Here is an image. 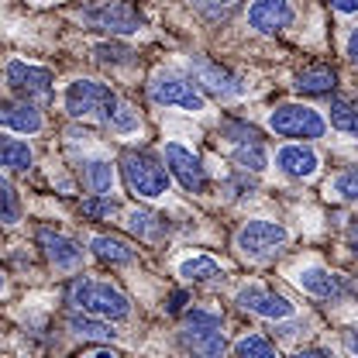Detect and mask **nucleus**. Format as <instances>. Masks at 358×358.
<instances>
[{
  "label": "nucleus",
  "instance_id": "obj_39",
  "mask_svg": "<svg viewBox=\"0 0 358 358\" xmlns=\"http://www.w3.org/2000/svg\"><path fill=\"white\" fill-rule=\"evenodd\" d=\"M182 303H186V296H182V293H173V296H169V310L173 313L182 310Z\"/></svg>",
  "mask_w": 358,
  "mask_h": 358
},
{
  "label": "nucleus",
  "instance_id": "obj_15",
  "mask_svg": "<svg viewBox=\"0 0 358 358\" xmlns=\"http://www.w3.org/2000/svg\"><path fill=\"white\" fill-rule=\"evenodd\" d=\"M296 10L289 0H252L248 7V24L262 35H275V31H286L293 24Z\"/></svg>",
  "mask_w": 358,
  "mask_h": 358
},
{
  "label": "nucleus",
  "instance_id": "obj_10",
  "mask_svg": "<svg viewBox=\"0 0 358 358\" xmlns=\"http://www.w3.org/2000/svg\"><path fill=\"white\" fill-rule=\"evenodd\" d=\"M162 162H166L169 176L176 179L186 193H203L207 189V169H203V162H200V155L193 148H186L179 141H169L166 152H162Z\"/></svg>",
  "mask_w": 358,
  "mask_h": 358
},
{
  "label": "nucleus",
  "instance_id": "obj_7",
  "mask_svg": "<svg viewBox=\"0 0 358 358\" xmlns=\"http://www.w3.org/2000/svg\"><path fill=\"white\" fill-rule=\"evenodd\" d=\"M289 241V231L275 221H248L234 234V248L245 259H268Z\"/></svg>",
  "mask_w": 358,
  "mask_h": 358
},
{
  "label": "nucleus",
  "instance_id": "obj_32",
  "mask_svg": "<svg viewBox=\"0 0 358 358\" xmlns=\"http://www.w3.org/2000/svg\"><path fill=\"white\" fill-rule=\"evenodd\" d=\"M114 210H117V207H114V200H110V196H100V193H93L90 200L80 203V214L90 217V221H103V217H110Z\"/></svg>",
  "mask_w": 358,
  "mask_h": 358
},
{
  "label": "nucleus",
  "instance_id": "obj_1",
  "mask_svg": "<svg viewBox=\"0 0 358 358\" xmlns=\"http://www.w3.org/2000/svg\"><path fill=\"white\" fill-rule=\"evenodd\" d=\"M69 303L76 310L100 317V320H124L131 313L128 296L103 279H76L73 289H69Z\"/></svg>",
  "mask_w": 358,
  "mask_h": 358
},
{
  "label": "nucleus",
  "instance_id": "obj_6",
  "mask_svg": "<svg viewBox=\"0 0 358 358\" xmlns=\"http://www.w3.org/2000/svg\"><path fill=\"white\" fill-rule=\"evenodd\" d=\"M268 128L279 138H324L327 121L307 103H279L268 114Z\"/></svg>",
  "mask_w": 358,
  "mask_h": 358
},
{
  "label": "nucleus",
  "instance_id": "obj_41",
  "mask_svg": "<svg viewBox=\"0 0 358 358\" xmlns=\"http://www.w3.org/2000/svg\"><path fill=\"white\" fill-rule=\"evenodd\" d=\"M0 289H3V275H0Z\"/></svg>",
  "mask_w": 358,
  "mask_h": 358
},
{
  "label": "nucleus",
  "instance_id": "obj_20",
  "mask_svg": "<svg viewBox=\"0 0 358 358\" xmlns=\"http://www.w3.org/2000/svg\"><path fill=\"white\" fill-rule=\"evenodd\" d=\"M31 162H35V155H31L28 141H17V138L0 134V166H3V169L24 173V169H31Z\"/></svg>",
  "mask_w": 358,
  "mask_h": 358
},
{
  "label": "nucleus",
  "instance_id": "obj_5",
  "mask_svg": "<svg viewBox=\"0 0 358 358\" xmlns=\"http://www.w3.org/2000/svg\"><path fill=\"white\" fill-rule=\"evenodd\" d=\"M76 17H80L87 28L107 31V35H134V31L145 24L141 10H138L134 3H128V0H96V3L83 7Z\"/></svg>",
  "mask_w": 358,
  "mask_h": 358
},
{
  "label": "nucleus",
  "instance_id": "obj_16",
  "mask_svg": "<svg viewBox=\"0 0 358 358\" xmlns=\"http://www.w3.org/2000/svg\"><path fill=\"white\" fill-rule=\"evenodd\" d=\"M275 166H279L282 176H289V179H310L320 169V155L313 152L310 145L293 141V145H282L275 152Z\"/></svg>",
  "mask_w": 358,
  "mask_h": 358
},
{
  "label": "nucleus",
  "instance_id": "obj_24",
  "mask_svg": "<svg viewBox=\"0 0 358 358\" xmlns=\"http://www.w3.org/2000/svg\"><path fill=\"white\" fill-rule=\"evenodd\" d=\"M234 166H241V173H262L268 166V152L262 141H245L234 148Z\"/></svg>",
  "mask_w": 358,
  "mask_h": 358
},
{
  "label": "nucleus",
  "instance_id": "obj_37",
  "mask_svg": "<svg viewBox=\"0 0 358 358\" xmlns=\"http://www.w3.org/2000/svg\"><path fill=\"white\" fill-rule=\"evenodd\" d=\"M345 348H348L352 355H358V327H348V331H345Z\"/></svg>",
  "mask_w": 358,
  "mask_h": 358
},
{
  "label": "nucleus",
  "instance_id": "obj_22",
  "mask_svg": "<svg viewBox=\"0 0 358 358\" xmlns=\"http://www.w3.org/2000/svg\"><path fill=\"white\" fill-rule=\"evenodd\" d=\"M83 179H87V186L93 193L110 196V189H114V166L107 159H93V162H87V169H83Z\"/></svg>",
  "mask_w": 358,
  "mask_h": 358
},
{
  "label": "nucleus",
  "instance_id": "obj_28",
  "mask_svg": "<svg viewBox=\"0 0 358 358\" xmlns=\"http://www.w3.org/2000/svg\"><path fill=\"white\" fill-rule=\"evenodd\" d=\"M0 221L3 224H17L21 221V196L10 186V179L0 176Z\"/></svg>",
  "mask_w": 358,
  "mask_h": 358
},
{
  "label": "nucleus",
  "instance_id": "obj_11",
  "mask_svg": "<svg viewBox=\"0 0 358 358\" xmlns=\"http://www.w3.org/2000/svg\"><path fill=\"white\" fill-rule=\"evenodd\" d=\"M189 69H193L196 83L207 90V93H214L217 100H238V96L245 93L241 76H234L231 69H224V66L203 59V55H193V59H189Z\"/></svg>",
  "mask_w": 358,
  "mask_h": 358
},
{
  "label": "nucleus",
  "instance_id": "obj_12",
  "mask_svg": "<svg viewBox=\"0 0 358 358\" xmlns=\"http://www.w3.org/2000/svg\"><path fill=\"white\" fill-rule=\"evenodd\" d=\"M238 307L255 313V317H266V320H286V317H293V303L286 296L272 293L266 286H255V282L238 289Z\"/></svg>",
  "mask_w": 358,
  "mask_h": 358
},
{
  "label": "nucleus",
  "instance_id": "obj_34",
  "mask_svg": "<svg viewBox=\"0 0 358 358\" xmlns=\"http://www.w3.org/2000/svg\"><path fill=\"white\" fill-rule=\"evenodd\" d=\"M221 131L227 134V138H231L234 145H245V141H259V131H255L252 124H245V121H231V117H227V121L221 124Z\"/></svg>",
  "mask_w": 358,
  "mask_h": 358
},
{
  "label": "nucleus",
  "instance_id": "obj_30",
  "mask_svg": "<svg viewBox=\"0 0 358 358\" xmlns=\"http://www.w3.org/2000/svg\"><path fill=\"white\" fill-rule=\"evenodd\" d=\"M93 52H96V62L100 66H128L131 62V48H124V45L103 42V45H96Z\"/></svg>",
  "mask_w": 358,
  "mask_h": 358
},
{
  "label": "nucleus",
  "instance_id": "obj_14",
  "mask_svg": "<svg viewBox=\"0 0 358 358\" xmlns=\"http://www.w3.org/2000/svg\"><path fill=\"white\" fill-rule=\"evenodd\" d=\"M38 245H42L45 259L59 268V272H73V268L83 266V248H80L69 234H62V231L42 227V231H38Z\"/></svg>",
  "mask_w": 358,
  "mask_h": 358
},
{
  "label": "nucleus",
  "instance_id": "obj_9",
  "mask_svg": "<svg viewBox=\"0 0 358 358\" xmlns=\"http://www.w3.org/2000/svg\"><path fill=\"white\" fill-rule=\"evenodd\" d=\"M148 96L162 107H179V110H203V93L193 80H182L176 73H155L148 83Z\"/></svg>",
  "mask_w": 358,
  "mask_h": 358
},
{
  "label": "nucleus",
  "instance_id": "obj_23",
  "mask_svg": "<svg viewBox=\"0 0 358 358\" xmlns=\"http://www.w3.org/2000/svg\"><path fill=\"white\" fill-rule=\"evenodd\" d=\"M69 327H73L80 338H93V341H110V338H114L110 324L100 320V317H93V313H73V317H69Z\"/></svg>",
  "mask_w": 358,
  "mask_h": 358
},
{
  "label": "nucleus",
  "instance_id": "obj_21",
  "mask_svg": "<svg viewBox=\"0 0 358 358\" xmlns=\"http://www.w3.org/2000/svg\"><path fill=\"white\" fill-rule=\"evenodd\" d=\"M179 275L189 279V282H207L214 275H221V262L210 259V255H189L179 262Z\"/></svg>",
  "mask_w": 358,
  "mask_h": 358
},
{
  "label": "nucleus",
  "instance_id": "obj_8",
  "mask_svg": "<svg viewBox=\"0 0 358 358\" xmlns=\"http://www.w3.org/2000/svg\"><path fill=\"white\" fill-rule=\"evenodd\" d=\"M7 87L14 90L21 100H42L48 103L52 93H55V76L45 69V66H35V62H24V59H10L7 62Z\"/></svg>",
  "mask_w": 358,
  "mask_h": 358
},
{
  "label": "nucleus",
  "instance_id": "obj_13",
  "mask_svg": "<svg viewBox=\"0 0 358 358\" xmlns=\"http://www.w3.org/2000/svg\"><path fill=\"white\" fill-rule=\"evenodd\" d=\"M293 282L303 289V293H310L317 300H341L352 286L345 282V275H338V272H331V268L324 266H307L300 268L296 275H293Z\"/></svg>",
  "mask_w": 358,
  "mask_h": 358
},
{
  "label": "nucleus",
  "instance_id": "obj_35",
  "mask_svg": "<svg viewBox=\"0 0 358 358\" xmlns=\"http://www.w3.org/2000/svg\"><path fill=\"white\" fill-rule=\"evenodd\" d=\"M345 55H348V62H352V66H358V24H355V31L348 35V48H345Z\"/></svg>",
  "mask_w": 358,
  "mask_h": 358
},
{
  "label": "nucleus",
  "instance_id": "obj_31",
  "mask_svg": "<svg viewBox=\"0 0 358 358\" xmlns=\"http://www.w3.org/2000/svg\"><path fill=\"white\" fill-rule=\"evenodd\" d=\"M107 124H110V131H134L138 128V110H134L131 103H124V100H117V107H114V114L107 117Z\"/></svg>",
  "mask_w": 358,
  "mask_h": 358
},
{
  "label": "nucleus",
  "instance_id": "obj_18",
  "mask_svg": "<svg viewBox=\"0 0 358 358\" xmlns=\"http://www.w3.org/2000/svg\"><path fill=\"white\" fill-rule=\"evenodd\" d=\"M334 87H338V73L331 66H324V62L307 66V69L296 73V90L307 93V96H327V93H334Z\"/></svg>",
  "mask_w": 358,
  "mask_h": 358
},
{
  "label": "nucleus",
  "instance_id": "obj_19",
  "mask_svg": "<svg viewBox=\"0 0 358 358\" xmlns=\"http://www.w3.org/2000/svg\"><path fill=\"white\" fill-rule=\"evenodd\" d=\"M90 248H93V255H96L100 262H107V266H128V262H134V248L124 238H114V234H96V238H90Z\"/></svg>",
  "mask_w": 358,
  "mask_h": 358
},
{
  "label": "nucleus",
  "instance_id": "obj_17",
  "mask_svg": "<svg viewBox=\"0 0 358 358\" xmlns=\"http://www.w3.org/2000/svg\"><path fill=\"white\" fill-rule=\"evenodd\" d=\"M45 117L31 100H0V128L17 134H35L42 131Z\"/></svg>",
  "mask_w": 358,
  "mask_h": 358
},
{
  "label": "nucleus",
  "instance_id": "obj_40",
  "mask_svg": "<svg viewBox=\"0 0 358 358\" xmlns=\"http://www.w3.org/2000/svg\"><path fill=\"white\" fill-rule=\"evenodd\" d=\"M87 358H121V355H114V352H107V348H100V352H90Z\"/></svg>",
  "mask_w": 358,
  "mask_h": 358
},
{
  "label": "nucleus",
  "instance_id": "obj_2",
  "mask_svg": "<svg viewBox=\"0 0 358 358\" xmlns=\"http://www.w3.org/2000/svg\"><path fill=\"white\" fill-rule=\"evenodd\" d=\"M221 317L210 310H189L179 324V345L193 358H224L227 341L221 331Z\"/></svg>",
  "mask_w": 358,
  "mask_h": 358
},
{
  "label": "nucleus",
  "instance_id": "obj_29",
  "mask_svg": "<svg viewBox=\"0 0 358 358\" xmlns=\"http://www.w3.org/2000/svg\"><path fill=\"white\" fill-rule=\"evenodd\" d=\"M193 7H196V14L207 17V21H227V17L241 7V0H193Z\"/></svg>",
  "mask_w": 358,
  "mask_h": 358
},
{
  "label": "nucleus",
  "instance_id": "obj_4",
  "mask_svg": "<svg viewBox=\"0 0 358 358\" xmlns=\"http://www.w3.org/2000/svg\"><path fill=\"white\" fill-rule=\"evenodd\" d=\"M117 100L121 96L114 90L107 87V83H96V80H73L66 87V96H62L69 117H100L103 124L114 114Z\"/></svg>",
  "mask_w": 358,
  "mask_h": 358
},
{
  "label": "nucleus",
  "instance_id": "obj_25",
  "mask_svg": "<svg viewBox=\"0 0 358 358\" xmlns=\"http://www.w3.org/2000/svg\"><path fill=\"white\" fill-rule=\"evenodd\" d=\"M234 358H282L275 352V345L262 334H241L234 341Z\"/></svg>",
  "mask_w": 358,
  "mask_h": 358
},
{
  "label": "nucleus",
  "instance_id": "obj_26",
  "mask_svg": "<svg viewBox=\"0 0 358 358\" xmlns=\"http://www.w3.org/2000/svg\"><path fill=\"white\" fill-rule=\"evenodd\" d=\"M331 128L348 134V138H358V103L334 100V103H331Z\"/></svg>",
  "mask_w": 358,
  "mask_h": 358
},
{
  "label": "nucleus",
  "instance_id": "obj_42",
  "mask_svg": "<svg viewBox=\"0 0 358 358\" xmlns=\"http://www.w3.org/2000/svg\"><path fill=\"white\" fill-rule=\"evenodd\" d=\"M352 289H355V293H358V282H355V286H352Z\"/></svg>",
  "mask_w": 358,
  "mask_h": 358
},
{
  "label": "nucleus",
  "instance_id": "obj_33",
  "mask_svg": "<svg viewBox=\"0 0 358 358\" xmlns=\"http://www.w3.org/2000/svg\"><path fill=\"white\" fill-rule=\"evenodd\" d=\"M327 193H334V196H341V200H358V169L341 173V176L327 186Z\"/></svg>",
  "mask_w": 358,
  "mask_h": 358
},
{
  "label": "nucleus",
  "instance_id": "obj_38",
  "mask_svg": "<svg viewBox=\"0 0 358 358\" xmlns=\"http://www.w3.org/2000/svg\"><path fill=\"white\" fill-rule=\"evenodd\" d=\"M296 358H331V352L327 348H303Z\"/></svg>",
  "mask_w": 358,
  "mask_h": 358
},
{
  "label": "nucleus",
  "instance_id": "obj_3",
  "mask_svg": "<svg viewBox=\"0 0 358 358\" xmlns=\"http://www.w3.org/2000/svg\"><path fill=\"white\" fill-rule=\"evenodd\" d=\"M121 176L124 186L141 200H159L169 193V169L148 152H124L121 155Z\"/></svg>",
  "mask_w": 358,
  "mask_h": 358
},
{
  "label": "nucleus",
  "instance_id": "obj_27",
  "mask_svg": "<svg viewBox=\"0 0 358 358\" xmlns=\"http://www.w3.org/2000/svg\"><path fill=\"white\" fill-rule=\"evenodd\" d=\"M128 227H131L138 238H159V234L166 231V217H159V214H152V210H131Z\"/></svg>",
  "mask_w": 358,
  "mask_h": 358
},
{
  "label": "nucleus",
  "instance_id": "obj_36",
  "mask_svg": "<svg viewBox=\"0 0 358 358\" xmlns=\"http://www.w3.org/2000/svg\"><path fill=\"white\" fill-rule=\"evenodd\" d=\"M331 7L338 14H358V0H331Z\"/></svg>",
  "mask_w": 358,
  "mask_h": 358
}]
</instances>
